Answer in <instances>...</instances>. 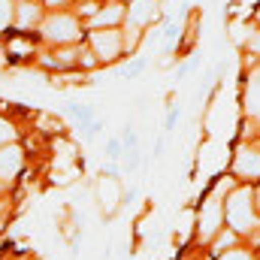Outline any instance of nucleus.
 Instances as JSON below:
<instances>
[{
  "label": "nucleus",
  "instance_id": "obj_3",
  "mask_svg": "<svg viewBox=\"0 0 260 260\" xmlns=\"http://www.w3.org/2000/svg\"><path fill=\"white\" fill-rule=\"evenodd\" d=\"M46 37L55 40V43H73L79 37V24L70 15H55V18L46 21Z\"/></svg>",
  "mask_w": 260,
  "mask_h": 260
},
{
  "label": "nucleus",
  "instance_id": "obj_13",
  "mask_svg": "<svg viewBox=\"0 0 260 260\" xmlns=\"http://www.w3.org/2000/svg\"><path fill=\"white\" fill-rule=\"evenodd\" d=\"M12 136H15V130H12L9 124H6V121H3V118H0V148H3V145L12 139Z\"/></svg>",
  "mask_w": 260,
  "mask_h": 260
},
{
  "label": "nucleus",
  "instance_id": "obj_1",
  "mask_svg": "<svg viewBox=\"0 0 260 260\" xmlns=\"http://www.w3.org/2000/svg\"><path fill=\"white\" fill-rule=\"evenodd\" d=\"M227 221L239 230L248 233L254 227V215H251V191H239L233 194V200L227 203Z\"/></svg>",
  "mask_w": 260,
  "mask_h": 260
},
{
  "label": "nucleus",
  "instance_id": "obj_6",
  "mask_svg": "<svg viewBox=\"0 0 260 260\" xmlns=\"http://www.w3.org/2000/svg\"><path fill=\"white\" fill-rule=\"evenodd\" d=\"M218 224H221V188L209 197L206 206H203V218H200V230H203V236H212V233L218 230Z\"/></svg>",
  "mask_w": 260,
  "mask_h": 260
},
{
  "label": "nucleus",
  "instance_id": "obj_4",
  "mask_svg": "<svg viewBox=\"0 0 260 260\" xmlns=\"http://www.w3.org/2000/svg\"><path fill=\"white\" fill-rule=\"evenodd\" d=\"M97 203L103 206L106 215H112L118 209V203H121V185H118L115 176H103L100 179V185H97Z\"/></svg>",
  "mask_w": 260,
  "mask_h": 260
},
{
  "label": "nucleus",
  "instance_id": "obj_14",
  "mask_svg": "<svg viewBox=\"0 0 260 260\" xmlns=\"http://www.w3.org/2000/svg\"><path fill=\"white\" fill-rule=\"evenodd\" d=\"M221 260H251V257H248L245 251H227V254H224Z\"/></svg>",
  "mask_w": 260,
  "mask_h": 260
},
{
  "label": "nucleus",
  "instance_id": "obj_12",
  "mask_svg": "<svg viewBox=\"0 0 260 260\" xmlns=\"http://www.w3.org/2000/svg\"><path fill=\"white\" fill-rule=\"evenodd\" d=\"M9 18H12V6H9V0H0V27H6Z\"/></svg>",
  "mask_w": 260,
  "mask_h": 260
},
{
  "label": "nucleus",
  "instance_id": "obj_15",
  "mask_svg": "<svg viewBox=\"0 0 260 260\" xmlns=\"http://www.w3.org/2000/svg\"><path fill=\"white\" fill-rule=\"evenodd\" d=\"M251 52H257V55H260V34H257V37H251Z\"/></svg>",
  "mask_w": 260,
  "mask_h": 260
},
{
  "label": "nucleus",
  "instance_id": "obj_2",
  "mask_svg": "<svg viewBox=\"0 0 260 260\" xmlns=\"http://www.w3.org/2000/svg\"><path fill=\"white\" fill-rule=\"evenodd\" d=\"M154 15H157V3L154 0H133V6H130V24H133V30H130V37H127V49L136 46L139 27H145Z\"/></svg>",
  "mask_w": 260,
  "mask_h": 260
},
{
  "label": "nucleus",
  "instance_id": "obj_5",
  "mask_svg": "<svg viewBox=\"0 0 260 260\" xmlns=\"http://www.w3.org/2000/svg\"><path fill=\"white\" fill-rule=\"evenodd\" d=\"M91 43L103 61H115L121 52V37L115 30H97V34H91Z\"/></svg>",
  "mask_w": 260,
  "mask_h": 260
},
{
  "label": "nucleus",
  "instance_id": "obj_9",
  "mask_svg": "<svg viewBox=\"0 0 260 260\" xmlns=\"http://www.w3.org/2000/svg\"><path fill=\"white\" fill-rule=\"evenodd\" d=\"M248 109L260 115V70L254 73V79H251V85H248Z\"/></svg>",
  "mask_w": 260,
  "mask_h": 260
},
{
  "label": "nucleus",
  "instance_id": "obj_11",
  "mask_svg": "<svg viewBox=\"0 0 260 260\" xmlns=\"http://www.w3.org/2000/svg\"><path fill=\"white\" fill-rule=\"evenodd\" d=\"M121 18V6H109L106 12H97L94 15V24H115Z\"/></svg>",
  "mask_w": 260,
  "mask_h": 260
},
{
  "label": "nucleus",
  "instance_id": "obj_8",
  "mask_svg": "<svg viewBox=\"0 0 260 260\" xmlns=\"http://www.w3.org/2000/svg\"><path fill=\"white\" fill-rule=\"evenodd\" d=\"M236 170H239L242 176H260V154H254V151H242L239 160H236Z\"/></svg>",
  "mask_w": 260,
  "mask_h": 260
},
{
  "label": "nucleus",
  "instance_id": "obj_17",
  "mask_svg": "<svg viewBox=\"0 0 260 260\" xmlns=\"http://www.w3.org/2000/svg\"><path fill=\"white\" fill-rule=\"evenodd\" d=\"M257 200H260V194H257Z\"/></svg>",
  "mask_w": 260,
  "mask_h": 260
},
{
  "label": "nucleus",
  "instance_id": "obj_7",
  "mask_svg": "<svg viewBox=\"0 0 260 260\" xmlns=\"http://www.w3.org/2000/svg\"><path fill=\"white\" fill-rule=\"evenodd\" d=\"M21 170V148L15 145H3L0 148V179H12Z\"/></svg>",
  "mask_w": 260,
  "mask_h": 260
},
{
  "label": "nucleus",
  "instance_id": "obj_16",
  "mask_svg": "<svg viewBox=\"0 0 260 260\" xmlns=\"http://www.w3.org/2000/svg\"><path fill=\"white\" fill-rule=\"evenodd\" d=\"M242 3H254V0H242Z\"/></svg>",
  "mask_w": 260,
  "mask_h": 260
},
{
  "label": "nucleus",
  "instance_id": "obj_10",
  "mask_svg": "<svg viewBox=\"0 0 260 260\" xmlns=\"http://www.w3.org/2000/svg\"><path fill=\"white\" fill-rule=\"evenodd\" d=\"M37 21H40V9L30 6V3L21 6V12H18V24H21V27H30V24H37Z\"/></svg>",
  "mask_w": 260,
  "mask_h": 260
}]
</instances>
